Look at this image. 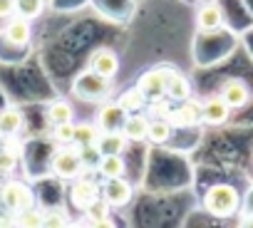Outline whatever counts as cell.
Returning a JSON list of instances; mask_svg holds the SVG:
<instances>
[{"mask_svg": "<svg viewBox=\"0 0 253 228\" xmlns=\"http://www.w3.org/2000/svg\"><path fill=\"white\" fill-rule=\"evenodd\" d=\"M169 72L171 67H157V70H147L137 87L142 89V94L147 99H159V97H167V82H169Z\"/></svg>", "mask_w": 253, "mask_h": 228, "instance_id": "cell-7", "label": "cell"}, {"mask_svg": "<svg viewBox=\"0 0 253 228\" xmlns=\"http://www.w3.org/2000/svg\"><path fill=\"white\" fill-rule=\"evenodd\" d=\"M99 196H102L99 184H97L92 176L80 174L77 179H72V186H70V201H72L75 208L84 211V208H87L94 198H99Z\"/></svg>", "mask_w": 253, "mask_h": 228, "instance_id": "cell-6", "label": "cell"}, {"mask_svg": "<svg viewBox=\"0 0 253 228\" xmlns=\"http://www.w3.org/2000/svg\"><path fill=\"white\" fill-rule=\"evenodd\" d=\"M3 38L10 42V45H28L33 40V23L23 15H10L5 28H3Z\"/></svg>", "mask_w": 253, "mask_h": 228, "instance_id": "cell-12", "label": "cell"}, {"mask_svg": "<svg viewBox=\"0 0 253 228\" xmlns=\"http://www.w3.org/2000/svg\"><path fill=\"white\" fill-rule=\"evenodd\" d=\"M82 213H84L87 223H97V226H114V223H112V216H109V213H112V206H109L102 196H99V198H94V201H92Z\"/></svg>", "mask_w": 253, "mask_h": 228, "instance_id": "cell-20", "label": "cell"}, {"mask_svg": "<svg viewBox=\"0 0 253 228\" xmlns=\"http://www.w3.org/2000/svg\"><path fill=\"white\" fill-rule=\"evenodd\" d=\"M149 122L152 117L147 112H137V114H129L122 127V134L129 139V142H144L147 139V132H149Z\"/></svg>", "mask_w": 253, "mask_h": 228, "instance_id": "cell-15", "label": "cell"}, {"mask_svg": "<svg viewBox=\"0 0 253 228\" xmlns=\"http://www.w3.org/2000/svg\"><path fill=\"white\" fill-rule=\"evenodd\" d=\"M94 147L99 154H124L126 147H129V139L122 132H102Z\"/></svg>", "mask_w": 253, "mask_h": 228, "instance_id": "cell-17", "label": "cell"}, {"mask_svg": "<svg viewBox=\"0 0 253 228\" xmlns=\"http://www.w3.org/2000/svg\"><path fill=\"white\" fill-rule=\"evenodd\" d=\"M169 122L174 127H199L201 124V102H196L191 97L179 102V107L176 109L171 107V112H169Z\"/></svg>", "mask_w": 253, "mask_h": 228, "instance_id": "cell-10", "label": "cell"}, {"mask_svg": "<svg viewBox=\"0 0 253 228\" xmlns=\"http://www.w3.org/2000/svg\"><path fill=\"white\" fill-rule=\"evenodd\" d=\"M94 171L102 179H117V176L126 174V164H124L122 154H99V161H97Z\"/></svg>", "mask_w": 253, "mask_h": 228, "instance_id": "cell-16", "label": "cell"}, {"mask_svg": "<svg viewBox=\"0 0 253 228\" xmlns=\"http://www.w3.org/2000/svg\"><path fill=\"white\" fill-rule=\"evenodd\" d=\"M15 166H18V159L0 149V174H10V171H15Z\"/></svg>", "mask_w": 253, "mask_h": 228, "instance_id": "cell-31", "label": "cell"}, {"mask_svg": "<svg viewBox=\"0 0 253 228\" xmlns=\"http://www.w3.org/2000/svg\"><path fill=\"white\" fill-rule=\"evenodd\" d=\"M218 94L223 97V102H226L231 109H241V107H246L248 99H251V89H248V84H246L243 79H238V77L226 79V82L221 84Z\"/></svg>", "mask_w": 253, "mask_h": 228, "instance_id": "cell-13", "label": "cell"}, {"mask_svg": "<svg viewBox=\"0 0 253 228\" xmlns=\"http://www.w3.org/2000/svg\"><path fill=\"white\" fill-rule=\"evenodd\" d=\"M87 70H92V72H97V75H102V77H107V79H114V75L119 72V57L114 55V50L99 47V50H94V52L89 55Z\"/></svg>", "mask_w": 253, "mask_h": 228, "instance_id": "cell-11", "label": "cell"}, {"mask_svg": "<svg viewBox=\"0 0 253 228\" xmlns=\"http://www.w3.org/2000/svg\"><path fill=\"white\" fill-rule=\"evenodd\" d=\"M126 117H129V112L119 102H102L94 114V124L99 127V132H122Z\"/></svg>", "mask_w": 253, "mask_h": 228, "instance_id": "cell-5", "label": "cell"}, {"mask_svg": "<svg viewBox=\"0 0 253 228\" xmlns=\"http://www.w3.org/2000/svg\"><path fill=\"white\" fill-rule=\"evenodd\" d=\"M167 97H169L171 102H184V99L191 97V84H189V79H186L179 70H171V72H169Z\"/></svg>", "mask_w": 253, "mask_h": 228, "instance_id": "cell-19", "label": "cell"}, {"mask_svg": "<svg viewBox=\"0 0 253 228\" xmlns=\"http://www.w3.org/2000/svg\"><path fill=\"white\" fill-rule=\"evenodd\" d=\"M42 10H45V0H18V8H15V13L28 18V20L40 18Z\"/></svg>", "mask_w": 253, "mask_h": 228, "instance_id": "cell-25", "label": "cell"}, {"mask_svg": "<svg viewBox=\"0 0 253 228\" xmlns=\"http://www.w3.org/2000/svg\"><path fill=\"white\" fill-rule=\"evenodd\" d=\"M70 223V216L62 211V208H50L42 213V226H67Z\"/></svg>", "mask_w": 253, "mask_h": 228, "instance_id": "cell-29", "label": "cell"}, {"mask_svg": "<svg viewBox=\"0 0 253 228\" xmlns=\"http://www.w3.org/2000/svg\"><path fill=\"white\" fill-rule=\"evenodd\" d=\"M134 196V189L132 184L126 181L124 176H117V179H104V186H102V198L112 206V208H122L132 201Z\"/></svg>", "mask_w": 253, "mask_h": 228, "instance_id": "cell-8", "label": "cell"}, {"mask_svg": "<svg viewBox=\"0 0 253 228\" xmlns=\"http://www.w3.org/2000/svg\"><path fill=\"white\" fill-rule=\"evenodd\" d=\"M171 99L169 97H159V99H149V104H147V114L152 119H157V117H169V112H171V104H169Z\"/></svg>", "mask_w": 253, "mask_h": 228, "instance_id": "cell-26", "label": "cell"}, {"mask_svg": "<svg viewBox=\"0 0 253 228\" xmlns=\"http://www.w3.org/2000/svg\"><path fill=\"white\" fill-rule=\"evenodd\" d=\"M84 171H89V169L84 166L77 144H60V149L52 152V156H50V174L55 179L72 181V179H77Z\"/></svg>", "mask_w": 253, "mask_h": 228, "instance_id": "cell-2", "label": "cell"}, {"mask_svg": "<svg viewBox=\"0 0 253 228\" xmlns=\"http://www.w3.org/2000/svg\"><path fill=\"white\" fill-rule=\"evenodd\" d=\"M25 129V117L20 109H5L0 112V134L5 137H18Z\"/></svg>", "mask_w": 253, "mask_h": 228, "instance_id": "cell-18", "label": "cell"}, {"mask_svg": "<svg viewBox=\"0 0 253 228\" xmlns=\"http://www.w3.org/2000/svg\"><path fill=\"white\" fill-rule=\"evenodd\" d=\"M241 208H243V213L253 216V189H251V193L246 196V203H241Z\"/></svg>", "mask_w": 253, "mask_h": 228, "instance_id": "cell-33", "label": "cell"}, {"mask_svg": "<svg viewBox=\"0 0 253 228\" xmlns=\"http://www.w3.org/2000/svg\"><path fill=\"white\" fill-rule=\"evenodd\" d=\"M221 28H223V10L216 3L201 5L199 13H196V30L211 35V33H218Z\"/></svg>", "mask_w": 253, "mask_h": 228, "instance_id": "cell-14", "label": "cell"}, {"mask_svg": "<svg viewBox=\"0 0 253 228\" xmlns=\"http://www.w3.org/2000/svg\"><path fill=\"white\" fill-rule=\"evenodd\" d=\"M15 223L18 226H42V211H38L35 206L25 208V211L15 213Z\"/></svg>", "mask_w": 253, "mask_h": 228, "instance_id": "cell-28", "label": "cell"}, {"mask_svg": "<svg viewBox=\"0 0 253 228\" xmlns=\"http://www.w3.org/2000/svg\"><path fill=\"white\" fill-rule=\"evenodd\" d=\"M0 203H3L5 211H10L15 216V213L35 206V193H33V189L25 181L10 179V181L3 184V189H0Z\"/></svg>", "mask_w": 253, "mask_h": 228, "instance_id": "cell-3", "label": "cell"}, {"mask_svg": "<svg viewBox=\"0 0 253 228\" xmlns=\"http://www.w3.org/2000/svg\"><path fill=\"white\" fill-rule=\"evenodd\" d=\"M109 89H112L109 79L97 75V72H92V70L80 72L75 77V82H72V94L84 99V102H99V99H104L109 94Z\"/></svg>", "mask_w": 253, "mask_h": 228, "instance_id": "cell-4", "label": "cell"}, {"mask_svg": "<svg viewBox=\"0 0 253 228\" xmlns=\"http://www.w3.org/2000/svg\"><path fill=\"white\" fill-rule=\"evenodd\" d=\"M47 119H50V124L72 122L75 119V107L67 99H55V102L47 104Z\"/></svg>", "mask_w": 253, "mask_h": 228, "instance_id": "cell-23", "label": "cell"}, {"mask_svg": "<svg viewBox=\"0 0 253 228\" xmlns=\"http://www.w3.org/2000/svg\"><path fill=\"white\" fill-rule=\"evenodd\" d=\"M18 0H0V20H8L10 15H15Z\"/></svg>", "mask_w": 253, "mask_h": 228, "instance_id": "cell-32", "label": "cell"}, {"mask_svg": "<svg viewBox=\"0 0 253 228\" xmlns=\"http://www.w3.org/2000/svg\"><path fill=\"white\" fill-rule=\"evenodd\" d=\"M241 193L231 184H213L204 193V208L213 218H233L241 211Z\"/></svg>", "mask_w": 253, "mask_h": 228, "instance_id": "cell-1", "label": "cell"}, {"mask_svg": "<svg viewBox=\"0 0 253 228\" xmlns=\"http://www.w3.org/2000/svg\"><path fill=\"white\" fill-rule=\"evenodd\" d=\"M174 134V124L169 122V117H157L149 122V132H147V139L152 144H167Z\"/></svg>", "mask_w": 253, "mask_h": 228, "instance_id": "cell-22", "label": "cell"}, {"mask_svg": "<svg viewBox=\"0 0 253 228\" xmlns=\"http://www.w3.org/2000/svg\"><path fill=\"white\" fill-rule=\"evenodd\" d=\"M99 127L94 124V122H80V124H75V139H72V144H77V147H94L97 144V139H99Z\"/></svg>", "mask_w": 253, "mask_h": 228, "instance_id": "cell-24", "label": "cell"}, {"mask_svg": "<svg viewBox=\"0 0 253 228\" xmlns=\"http://www.w3.org/2000/svg\"><path fill=\"white\" fill-rule=\"evenodd\" d=\"M0 149H3V152H8V154H13L15 159H20L25 147H23V142H20L18 137H5V142L0 144Z\"/></svg>", "mask_w": 253, "mask_h": 228, "instance_id": "cell-30", "label": "cell"}, {"mask_svg": "<svg viewBox=\"0 0 253 228\" xmlns=\"http://www.w3.org/2000/svg\"><path fill=\"white\" fill-rule=\"evenodd\" d=\"M231 112L233 109L223 102L221 94H211V97H206L201 102V122L209 124V127H221V124L228 122Z\"/></svg>", "mask_w": 253, "mask_h": 228, "instance_id": "cell-9", "label": "cell"}, {"mask_svg": "<svg viewBox=\"0 0 253 228\" xmlns=\"http://www.w3.org/2000/svg\"><path fill=\"white\" fill-rule=\"evenodd\" d=\"M52 139H55L57 144H72V139H75V124H72V122L52 124Z\"/></svg>", "mask_w": 253, "mask_h": 228, "instance_id": "cell-27", "label": "cell"}, {"mask_svg": "<svg viewBox=\"0 0 253 228\" xmlns=\"http://www.w3.org/2000/svg\"><path fill=\"white\" fill-rule=\"evenodd\" d=\"M126 112L129 114H137V112H144L147 109V104H149V99L142 94V89L134 84V87H129V89H124L122 94H119V99H117Z\"/></svg>", "mask_w": 253, "mask_h": 228, "instance_id": "cell-21", "label": "cell"}]
</instances>
